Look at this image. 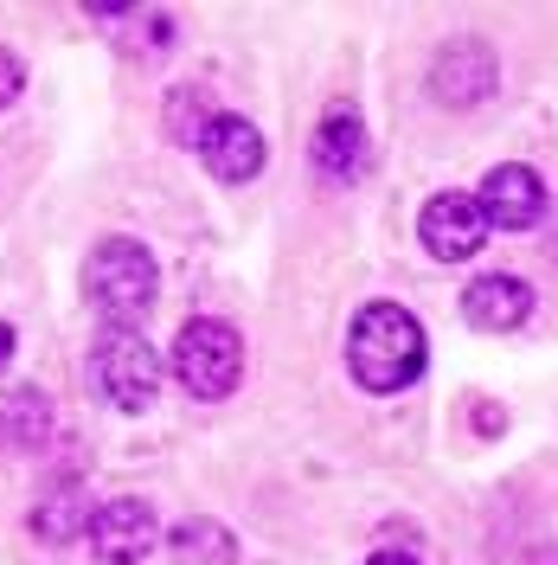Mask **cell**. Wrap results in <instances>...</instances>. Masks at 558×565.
Returning a JSON list of instances; mask_svg holds the SVG:
<instances>
[{"instance_id":"6da1fadb","label":"cell","mask_w":558,"mask_h":565,"mask_svg":"<svg viewBox=\"0 0 558 565\" xmlns=\"http://www.w3.org/2000/svg\"><path fill=\"white\" fill-rule=\"evenodd\" d=\"M423 321L398 302H366L347 328V373L366 392H405L423 373Z\"/></svg>"},{"instance_id":"7a4b0ae2","label":"cell","mask_w":558,"mask_h":565,"mask_svg":"<svg viewBox=\"0 0 558 565\" xmlns=\"http://www.w3.org/2000/svg\"><path fill=\"white\" fill-rule=\"evenodd\" d=\"M84 296L109 328H136L161 296V264L141 238H104L84 257Z\"/></svg>"},{"instance_id":"3957f363","label":"cell","mask_w":558,"mask_h":565,"mask_svg":"<svg viewBox=\"0 0 558 565\" xmlns=\"http://www.w3.org/2000/svg\"><path fill=\"white\" fill-rule=\"evenodd\" d=\"M168 360H174V380L193 398H232L238 380H245V341H238V328L212 321V316L186 321Z\"/></svg>"},{"instance_id":"277c9868","label":"cell","mask_w":558,"mask_h":565,"mask_svg":"<svg viewBox=\"0 0 558 565\" xmlns=\"http://www.w3.org/2000/svg\"><path fill=\"white\" fill-rule=\"evenodd\" d=\"M90 386L116 412H148L161 392V353L141 341L136 328H109L90 353Z\"/></svg>"},{"instance_id":"5b68a950","label":"cell","mask_w":558,"mask_h":565,"mask_svg":"<svg viewBox=\"0 0 558 565\" xmlns=\"http://www.w3.org/2000/svg\"><path fill=\"white\" fill-rule=\"evenodd\" d=\"M489 212H482V193H462V186H450V193H430L418 212V245L437 257V264H469L475 250L489 245Z\"/></svg>"},{"instance_id":"8992f818","label":"cell","mask_w":558,"mask_h":565,"mask_svg":"<svg viewBox=\"0 0 558 565\" xmlns=\"http://www.w3.org/2000/svg\"><path fill=\"white\" fill-rule=\"evenodd\" d=\"M501 84V65H494V45L489 39H450L430 65V97L443 109H475L494 97Z\"/></svg>"},{"instance_id":"52a82bcc","label":"cell","mask_w":558,"mask_h":565,"mask_svg":"<svg viewBox=\"0 0 558 565\" xmlns=\"http://www.w3.org/2000/svg\"><path fill=\"white\" fill-rule=\"evenodd\" d=\"M154 540H161V521H154V508L141 494H116L90 521V546H97L104 565H141L154 553Z\"/></svg>"},{"instance_id":"ba28073f","label":"cell","mask_w":558,"mask_h":565,"mask_svg":"<svg viewBox=\"0 0 558 565\" xmlns=\"http://www.w3.org/2000/svg\"><path fill=\"white\" fill-rule=\"evenodd\" d=\"M200 148V161H206L212 180H232V186H245V180L264 174V161H270V148H264V136H257V122H245V116H232V109H218L206 122V136L193 141Z\"/></svg>"},{"instance_id":"9c48e42d","label":"cell","mask_w":558,"mask_h":565,"mask_svg":"<svg viewBox=\"0 0 558 565\" xmlns=\"http://www.w3.org/2000/svg\"><path fill=\"white\" fill-rule=\"evenodd\" d=\"M482 212H489L494 232H533V225H546V180H539V168H521V161L494 168L482 180Z\"/></svg>"},{"instance_id":"30bf717a","label":"cell","mask_w":558,"mask_h":565,"mask_svg":"<svg viewBox=\"0 0 558 565\" xmlns=\"http://www.w3.org/2000/svg\"><path fill=\"white\" fill-rule=\"evenodd\" d=\"M462 316H469V328L514 334V328H526V316H533V282L507 277V270H494V277H475L469 289H462Z\"/></svg>"},{"instance_id":"8fae6325","label":"cell","mask_w":558,"mask_h":565,"mask_svg":"<svg viewBox=\"0 0 558 565\" xmlns=\"http://www.w3.org/2000/svg\"><path fill=\"white\" fill-rule=\"evenodd\" d=\"M366 154H373V148H366V122H360L347 104H334L321 116V129H314V168L347 186V180L366 174Z\"/></svg>"},{"instance_id":"7c38bea8","label":"cell","mask_w":558,"mask_h":565,"mask_svg":"<svg viewBox=\"0 0 558 565\" xmlns=\"http://www.w3.org/2000/svg\"><path fill=\"white\" fill-rule=\"evenodd\" d=\"M90 521H97V508L84 501V489H77V482H58V489L39 494L33 540H45V546H71L77 533H90Z\"/></svg>"},{"instance_id":"4fadbf2b","label":"cell","mask_w":558,"mask_h":565,"mask_svg":"<svg viewBox=\"0 0 558 565\" xmlns=\"http://www.w3.org/2000/svg\"><path fill=\"white\" fill-rule=\"evenodd\" d=\"M45 437H52V398L39 386L7 392V405H0V450H45Z\"/></svg>"},{"instance_id":"5bb4252c","label":"cell","mask_w":558,"mask_h":565,"mask_svg":"<svg viewBox=\"0 0 558 565\" xmlns=\"http://www.w3.org/2000/svg\"><path fill=\"white\" fill-rule=\"evenodd\" d=\"M174 553L180 565H238V540L218 521H186V527H174Z\"/></svg>"},{"instance_id":"9a60e30c","label":"cell","mask_w":558,"mask_h":565,"mask_svg":"<svg viewBox=\"0 0 558 565\" xmlns=\"http://www.w3.org/2000/svg\"><path fill=\"white\" fill-rule=\"evenodd\" d=\"M168 122H174L180 141H200L206 136V122H212L206 97H200V90H174V97H168Z\"/></svg>"},{"instance_id":"2e32d148","label":"cell","mask_w":558,"mask_h":565,"mask_svg":"<svg viewBox=\"0 0 558 565\" xmlns=\"http://www.w3.org/2000/svg\"><path fill=\"white\" fill-rule=\"evenodd\" d=\"M174 39V20L168 13H136V52H161Z\"/></svg>"},{"instance_id":"e0dca14e","label":"cell","mask_w":558,"mask_h":565,"mask_svg":"<svg viewBox=\"0 0 558 565\" xmlns=\"http://www.w3.org/2000/svg\"><path fill=\"white\" fill-rule=\"evenodd\" d=\"M20 90H26V65H20V52H0V109L20 104Z\"/></svg>"},{"instance_id":"ac0fdd59","label":"cell","mask_w":558,"mask_h":565,"mask_svg":"<svg viewBox=\"0 0 558 565\" xmlns=\"http://www.w3.org/2000/svg\"><path fill=\"white\" fill-rule=\"evenodd\" d=\"M13 348H20V334H13V321H0V373L13 366Z\"/></svg>"},{"instance_id":"d6986e66","label":"cell","mask_w":558,"mask_h":565,"mask_svg":"<svg viewBox=\"0 0 558 565\" xmlns=\"http://www.w3.org/2000/svg\"><path fill=\"white\" fill-rule=\"evenodd\" d=\"M366 565H418V559H411V553H373Z\"/></svg>"}]
</instances>
